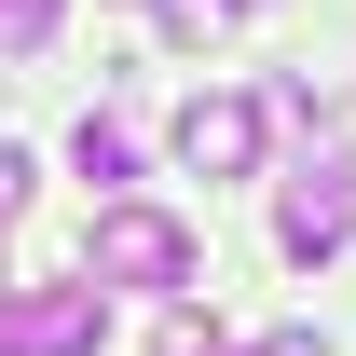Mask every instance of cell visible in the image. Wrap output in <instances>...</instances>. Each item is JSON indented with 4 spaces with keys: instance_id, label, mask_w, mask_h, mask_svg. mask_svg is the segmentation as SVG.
Instances as JSON below:
<instances>
[{
    "instance_id": "1",
    "label": "cell",
    "mask_w": 356,
    "mask_h": 356,
    "mask_svg": "<svg viewBox=\"0 0 356 356\" xmlns=\"http://www.w3.org/2000/svg\"><path fill=\"white\" fill-rule=\"evenodd\" d=\"M83 274L96 288H165V302H192V274H206V247H192V220L178 206H96L83 220Z\"/></svg>"
},
{
    "instance_id": "2",
    "label": "cell",
    "mask_w": 356,
    "mask_h": 356,
    "mask_svg": "<svg viewBox=\"0 0 356 356\" xmlns=\"http://www.w3.org/2000/svg\"><path fill=\"white\" fill-rule=\"evenodd\" d=\"M110 343V288L69 274V288H0V356H96Z\"/></svg>"
},
{
    "instance_id": "3",
    "label": "cell",
    "mask_w": 356,
    "mask_h": 356,
    "mask_svg": "<svg viewBox=\"0 0 356 356\" xmlns=\"http://www.w3.org/2000/svg\"><path fill=\"white\" fill-rule=\"evenodd\" d=\"M343 233H356V165H343V151H315V165L274 192V247L315 274V261H343Z\"/></svg>"
},
{
    "instance_id": "4",
    "label": "cell",
    "mask_w": 356,
    "mask_h": 356,
    "mask_svg": "<svg viewBox=\"0 0 356 356\" xmlns=\"http://www.w3.org/2000/svg\"><path fill=\"white\" fill-rule=\"evenodd\" d=\"M261 124H274L261 96H192V110H178V165L192 178H247L261 165Z\"/></svg>"
},
{
    "instance_id": "5",
    "label": "cell",
    "mask_w": 356,
    "mask_h": 356,
    "mask_svg": "<svg viewBox=\"0 0 356 356\" xmlns=\"http://www.w3.org/2000/svg\"><path fill=\"white\" fill-rule=\"evenodd\" d=\"M69 165H83L96 192H110V206H124V178H137V137L110 124V110H83V124H69Z\"/></svg>"
},
{
    "instance_id": "6",
    "label": "cell",
    "mask_w": 356,
    "mask_h": 356,
    "mask_svg": "<svg viewBox=\"0 0 356 356\" xmlns=\"http://www.w3.org/2000/svg\"><path fill=\"white\" fill-rule=\"evenodd\" d=\"M151 356H233V343H220V315H206V302H178L165 329H151Z\"/></svg>"
},
{
    "instance_id": "7",
    "label": "cell",
    "mask_w": 356,
    "mask_h": 356,
    "mask_svg": "<svg viewBox=\"0 0 356 356\" xmlns=\"http://www.w3.org/2000/svg\"><path fill=\"white\" fill-rule=\"evenodd\" d=\"M55 14H69V0H0V55H42Z\"/></svg>"
},
{
    "instance_id": "8",
    "label": "cell",
    "mask_w": 356,
    "mask_h": 356,
    "mask_svg": "<svg viewBox=\"0 0 356 356\" xmlns=\"http://www.w3.org/2000/svg\"><path fill=\"white\" fill-rule=\"evenodd\" d=\"M233 356H329V329H261V343H233Z\"/></svg>"
},
{
    "instance_id": "9",
    "label": "cell",
    "mask_w": 356,
    "mask_h": 356,
    "mask_svg": "<svg viewBox=\"0 0 356 356\" xmlns=\"http://www.w3.org/2000/svg\"><path fill=\"white\" fill-rule=\"evenodd\" d=\"M220 14H261V0H220Z\"/></svg>"
},
{
    "instance_id": "10",
    "label": "cell",
    "mask_w": 356,
    "mask_h": 356,
    "mask_svg": "<svg viewBox=\"0 0 356 356\" xmlns=\"http://www.w3.org/2000/svg\"><path fill=\"white\" fill-rule=\"evenodd\" d=\"M0 220H14V206H0Z\"/></svg>"
}]
</instances>
